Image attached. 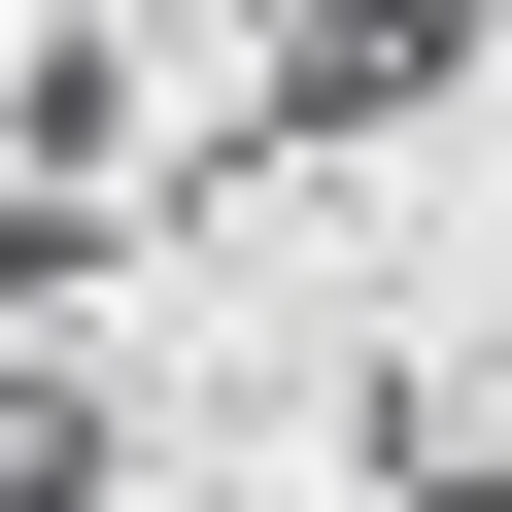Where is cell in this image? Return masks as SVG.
Wrapping results in <instances>:
<instances>
[{"instance_id":"1","label":"cell","mask_w":512,"mask_h":512,"mask_svg":"<svg viewBox=\"0 0 512 512\" xmlns=\"http://www.w3.org/2000/svg\"><path fill=\"white\" fill-rule=\"evenodd\" d=\"M478 69V0H274V35H239V137H410Z\"/></svg>"},{"instance_id":"2","label":"cell","mask_w":512,"mask_h":512,"mask_svg":"<svg viewBox=\"0 0 512 512\" xmlns=\"http://www.w3.org/2000/svg\"><path fill=\"white\" fill-rule=\"evenodd\" d=\"M376 512H512V376H376Z\"/></svg>"}]
</instances>
